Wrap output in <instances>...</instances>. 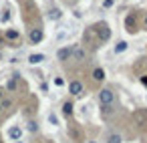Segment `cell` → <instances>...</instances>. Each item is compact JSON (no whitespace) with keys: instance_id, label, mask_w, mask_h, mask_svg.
Here are the masks:
<instances>
[{"instance_id":"cell-1","label":"cell","mask_w":147,"mask_h":143,"mask_svg":"<svg viewBox=\"0 0 147 143\" xmlns=\"http://www.w3.org/2000/svg\"><path fill=\"white\" fill-rule=\"evenodd\" d=\"M113 101H115V95H113V91H111V89H103V91L99 93V105L109 107Z\"/></svg>"},{"instance_id":"cell-2","label":"cell","mask_w":147,"mask_h":143,"mask_svg":"<svg viewBox=\"0 0 147 143\" xmlns=\"http://www.w3.org/2000/svg\"><path fill=\"white\" fill-rule=\"evenodd\" d=\"M28 38H30V42H32V45H38V42L45 38V32H42L40 28H32V30L28 32Z\"/></svg>"},{"instance_id":"cell-3","label":"cell","mask_w":147,"mask_h":143,"mask_svg":"<svg viewBox=\"0 0 147 143\" xmlns=\"http://www.w3.org/2000/svg\"><path fill=\"white\" fill-rule=\"evenodd\" d=\"M69 93H71L73 97H81V95H83V85H81L79 81H71V83H69Z\"/></svg>"},{"instance_id":"cell-4","label":"cell","mask_w":147,"mask_h":143,"mask_svg":"<svg viewBox=\"0 0 147 143\" xmlns=\"http://www.w3.org/2000/svg\"><path fill=\"white\" fill-rule=\"evenodd\" d=\"M71 53H73V47H63V49H59L57 57H59V61H67V59H71Z\"/></svg>"},{"instance_id":"cell-5","label":"cell","mask_w":147,"mask_h":143,"mask_svg":"<svg viewBox=\"0 0 147 143\" xmlns=\"http://www.w3.org/2000/svg\"><path fill=\"white\" fill-rule=\"evenodd\" d=\"M8 137H10L12 141H20V137H22V129L16 127V125L10 127V129H8Z\"/></svg>"},{"instance_id":"cell-6","label":"cell","mask_w":147,"mask_h":143,"mask_svg":"<svg viewBox=\"0 0 147 143\" xmlns=\"http://www.w3.org/2000/svg\"><path fill=\"white\" fill-rule=\"evenodd\" d=\"M99 38H101V40H109V38H111V30H109L107 24H101V26H99Z\"/></svg>"},{"instance_id":"cell-7","label":"cell","mask_w":147,"mask_h":143,"mask_svg":"<svg viewBox=\"0 0 147 143\" xmlns=\"http://www.w3.org/2000/svg\"><path fill=\"white\" fill-rule=\"evenodd\" d=\"M45 59H47V57H45L42 53H32V55L28 57V63H30V65H40Z\"/></svg>"},{"instance_id":"cell-8","label":"cell","mask_w":147,"mask_h":143,"mask_svg":"<svg viewBox=\"0 0 147 143\" xmlns=\"http://www.w3.org/2000/svg\"><path fill=\"white\" fill-rule=\"evenodd\" d=\"M71 57L75 59V61H83L85 59V51L77 45V47H73V53H71Z\"/></svg>"},{"instance_id":"cell-9","label":"cell","mask_w":147,"mask_h":143,"mask_svg":"<svg viewBox=\"0 0 147 143\" xmlns=\"http://www.w3.org/2000/svg\"><path fill=\"white\" fill-rule=\"evenodd\" d=\"M49 18H51V20H61V18H63L61 8H51V10H49Z\"/></svg>"},{"instance_id":"cell-10","label":"cell","mask_w":147,"mask_h":143,"mask_svg":"<svg viewBox=\"0 0 147 143\" xmlns=\"http://www.w3.org/2000/svg\"><path fill=\"white\" fill-rule=\"evenodd\" d=\"M127 47H129V45H127L125 40H119V42L113 47V51H115V55H121V53H125V51H127Z\"/></svg>"},{"instance_id":"cell-11","label":"cell","mask_w":147,"mask_h":143,"mask_svg":"<svg viewBox=\"0 0 147 143\" xmlns=\"http://www.w3.org/2000/svg\"><path fill=\"white\" fill-rule=\"evenodd\" d=\"M73 109H75V107H73V103H71V101H67V103L63 105V115H65V117H71V115H73Z\"/></svg>"},{"instance_id":"cell-12","label":"cell","mask_w":147,"mask_h":143,"mask_svg":"<svg viewBox=\"0 0 147 143\" xmlns=\"http://www.w3.org/2000/svg\"><path fill=\"white\" fill-rule=\"evenodd\" d=\"M4 36H6V38H8V40H16V38H18V36H20V32H18V30H14V28H8V30H6V34H4Z\"/></svg>"},{"instance_id":"cell-13","label":"cell","mask_w":147,"mask_h":143,"mask_svg":"<svg viewBox=\"0 0 147 143\" xmlns=\"http://www.w3.org/2000/svg\"><path fill=\"white\" fill-rule=\"evenodd\" d=\"M93 79H95V81H103V79H105V71H103V69H95V71H93Z\"/></svg>"},{"instance_id":"cell-14","label":"cell","mask_w":147,"mask_h":143,"mask_svg":"<svg viewBox=\"0 0 147 143\" xmlns=\"http://www.w3.org/2000/svg\"><path fill=\"white\" fill-rule=\"evenodd\" d=\"M107 143H121V135H117V133H111V135L107 137Z\"/></svg>"},{"instance_id":"cell-15","label":"cell","mask_w":147,"mask_h":143,"mask_svg":"<svg viewBox=\"0 0 147 143\" xmlns=\"http://www.w3.org/2000/svg\"><path fill=\"white\" fill-rule=\"evenodd\" d=\"M26 129H28L30 133H36V131H38V123H36V121H28V127H26Z\"/></svg>"},{"instance_id":"cell-16","label":"cell","mask_w":147,"mask_h":143,"mask_svg":"<svg viewBox=\"0 0 147 143\" xmlns=\"http://www.w3.org/2000/svg\"><path fill=\"white\" fill-rule=\"evenodd\" d=\"M6 89H8V91H16V81H14V79H10V81H8V85H6Z\"/></svg>"},{"instance_id":"cell-17","label":"cell","mask_w":147,"mask_h":143,"mask_svg":"<svg viewBox=\"0 0 147 143\" xmlns=\"http://www.w3.org/2000/svg\"><path fill=\"white\" fill-rule=\"evenodd\" d=\"M49 121H51L53 125H59V117H57L55 113H51V115H49Z\"/></svg>"},{"instance_id":"cell-18","label":"cell","mask_w":147,"mask_h":143,"mask_svg":"<svg viewBox=\"0 0 147 143\" xmlns=\"http://www.w3.org/2000/svg\"><path fill=\"white\" fill-rule=\"evenodd\" d=\"M55 85H57V87H63V85H65V81H63L61 77H57V79H55Z\"/></svg>"},{"instance_id":"cell-19","label":"cell","mask_w":147,"mask_h":143,"mask_svg":"<svg viewBox=\"0 0 147 143\" xmlns=\"http://www.w3.org/2000/svg\"><path fill=\"white\" fill-rule=\"evenodd\" d=\"M103 6H105V8H111V6H113V0H103Z\"/></svg>"},{"instance_id":"cell-20","label":"cell","mask_w":147,"mask_h":143,"mask_svg":"<svg viewBox=\"0 0 147 143\" xmlns=\"http://www.w3.org/2000/svg\"><path fill=\"white\" fill-rule=\"evenodd\" d=\"M8 18H10V14H8V12H4V14H2V16H0V20H2V22H6V20H8Z\"/></svg>"},{"instance_id":"cell-21","label":"cell","mask_w":147,"mask_h":143,"mask_svg":"<svg viewBox=\"0 0 147 143\" xmlns=\"http://www.w3.org/2000/svg\"><path fill=\"white\" fill-rule=\"evenodd\" d=\"M141 85H145V87H147V75H143V77H141Z\"/></svg>"},{"instance_id":"cell-22","label":"cell","mask_w":147,"mask_h":143,"mask_svg":"<svg viewBox=\"0 0 147 143\" xmlns=\"http://www.w3.org/2000/svg\"><path fill=\"white\" fill-rule=\"evenodd\" d=\"M2 45H4V38H0V47H2Z\"/></svg>"},{"instance_id":"cell-23","label":"cell","mask_w":147,"mask_h":143,"mask_svg":"<svg viewBox=\"0 0 147 143\" xmlns=\"http://www.w3.org/2000/svg\"><path fill=\"white\" fill-rule=\"evenodd\" d=\"M145 26H147V18H145Z\"/></svg>"},{"instance_id":"cell-24","label":"cell","mask_w":147,"mask_h":143,"mask_svg":"<svg viewBox=\"0 0 147 143\" xmlns=\"http://www.w3.org/2000/svg\"><path fill=\"white\" fill-rule=\"evenodd\" d=\"M89 143H97V141H89Z\"/></svg>"},{"instance_id":"cell-25","label":"cell","mask_w":147,"mask_h":143,"mask_svg":"<svg viewBox=\"0 0 147 143\" xmlns=\"http://www.w3.org/2000/svg\"><path fill=\"white\" fill-rule=\"evenodd\" d=\"M0 111H2V105H0Z\"/></svg>"},{"instance_id":"cell-26","label":"cell","mask_w":147,"mask_h":143,"mask_svg":"<svg viewBox=\"0 0 147 143\" xmlns=\"http://www.w3.org/2000/svg\"><path fill=\"white\" fill-rule=\"evenodd\" d=\"M0 97H2V91H0Z\"/></svg>"}]
</instances>
